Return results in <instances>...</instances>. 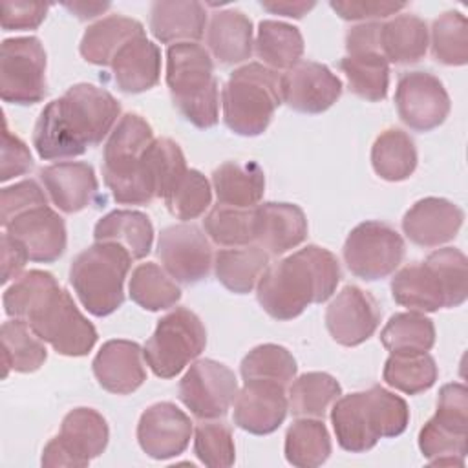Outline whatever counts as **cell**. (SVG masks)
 Wrapping results in <instances>:
<instances>
[{
    "label": "cell",
    "instance_id": "1",
    "mask_svg": "<svg viewBox=\"0 0 468 468\" xmlns=\"http://www.w3.org/2000/svg\"><path fill=\"white\" fill-rule=\"evenodd\" d=\"M121 104L104 88L80 82L53 99L40 112L33 128V146L40 159L82 155L112 133Z\"/></svg>",
    "mask_w": 468,
    "mask_h": 468
},
{
    "label": "cell",
    "instance_id": "2",
    "mask_svg": "<svg viewBox=\"0 0 468 468\" xmlns=\"http://www.w3.org/2000/svg\"><path fill=\"white\" fill-rule=\"evenodd\" d=\"M340 282L336 256L318 245H307L269 265L256 285L263 311L274 320H292L311 303L333 296Z\"/></svg>",
    "mask_w": 468,
    "mask_h": 468
},
{
    "label": "cell",
    "instance_id": "3",
    "mask_svg": "<svg viewBox=\"0 0 468 468\" xmlns=\"http://www.w3.org/2000/svg\"><path fill=\"white\" fill-rule=\"evenodd\" d=\"M331 422L340 448L362 453L382 437L404 433L410 410L402 397L375 384L366 391L338 397L331 408Z\"/></svg>",
    "mask_w": 468,
    "mask_h": 468
},
{
    "label": "cell",
    "instance_id": "4",
    "mask_svg": "<svg viewBox=\"0 0 468 468\" xmlns=\"http://www.w3.org/2000/svg\"><path fill=\"white\" fill-rule=\"evenodd\" d=\"M166 84L179 113L196 128L208 130L219 119V88L214 62L201 44L179 42L166 51Z\"/></svg>",
    "mask_w": 468,
    "mask_h": 468
},
{
    "label": "cell",
    "instance_id": "5",
    "mask_svg": "<svg viewBox=\"0 0 468 468\" xmlns=\"http://www.w3.org/2000/svg\"><path fill=\"white\" fill-rule=\"evenodd\" d=\"M280 104L282 75L260 62L234 69L221 90L223 121L243 137L263 133Z\"/></svg>",
    "mask_w": 468,
    "mask_h": 468
},
{
    "label": "cell",
    "instance_id": "6",
    "mask_svg": "<svg viewBox=\"0 0 468 468\" xmlns=\"http://www.w3.org/2000/svg\"><path fill=\"white\" fill-rule=\"evenodd\" d=\"M185 172L186 163L179 144L157 137L139 159L124 166L102 168V177L117 203L148 205L155 197H165Z\"/></svg>",
    "mask_w": 468,
    "mask_h": 468
},
{
    "label": "cell",
    "instance_id": "7",
    "mask_svg": "<svg viewBox=\"0 0 468 468\" xmlns=\"http://www.w3.org/2000/svg\"><path fill=\"white\" fill-rule=\"evenodd\" d=\"M132 260L130 252L113 241H95L73 258L69 283L88 313L101 318L122 305Z\"/></svg>",
    "mask_w": 468,
    "mask_h": 468
},
{
    "label": "cell",
    "instance_id": "8",
    "mask_svg": "<svg viewBox=\"0 0 468 468\" xmlns=\"http://www.w3.org/2000/svg\"><path fill=\"white\" fill-rule=\"evenodd\" d=\"M26 322L40 340L64 356H84L97 342L95 325L58 283L37 302Z\"/></svg>",
    "mask_w": 468,
    "mask_h": 468
},
{
    "label": "cell",
    "instance_id": "9",
    "mask_svg": "<svg viewBox=\"0 0 468 468\" xmlns=\"http://www.w3.org/2000/svg\"><path fill=\"white\" fill-rule=\"evenodd\" d=\"M468 439V391L461 382L444 384L435 415L419 431L420 453L439 466H463Z\"/></svg>",
    "mask_w": 468,
    "mask_h": 468
},
{
    "label": "cell",
    "instance_id": "10",
    "mask_svg": "<svg viewBox=\"0 0 468 468\" xmlns=\"http://www.w3.org/2000/svg\"><path fill=\"white\" fill-rule=\"evenodd\" d=\"M207 346V331L199 316L186 307L165 314L143 347V356L154 375L172 378L196 360Z\"/></svg>",
    "mask_w": 468,
    "mask_h": 468
},
{
    "label": "cell",
    "instance_id": "11",
    "mask_svg": "<svg viewBox=\"0 0 468 468\" xmlns=\"http://www.w3.org/2000/svg\"><path fill=\"white\" fill-rule=\"evenodd\" d=\"M48 93L46 51L37 37L5 38L0 49V97L29 106Z\"/></svg>",
    "mask_w": 468,
    "mask_h": 468
},
{
    "label": "cell",
    "instance_id": "12",
    "mask_svg": "<svg viewBox=\"0 0 468 468\" xmlns=\"http://www.w3.org/2000/svg\"><path fill=\"white\" fill-rule=\"evenodd\" d=\"M406 245L402 236L384 221L358 223L344 243V261L351 274L375 282L388 278L402 263Z\"/></svg>",
    "mask_w": 468,
    "mask_h": 468
},
{
    "label": "cell",
    "instance_id": "13",
    "mask_svg": "<svg viewBox=\"0 0 468 468\" xmlns=\"http://www.w3.org/2000/svg\"><path fill=\"white\" fill-rule=\"evenodd\" d=\"M106 419L93 408L71 410L60 424V431L42 452V466H88L108 444Z\"/></svg>",
    "mask_w": 468,
    "mask_h": 468
},
{
    "label": "cell",
    "instance_id": "14",
    "mask_svg": "<svg viewBox=\"0 0 468 468\" xmlns=\"http://www.w3.org/2000/svg\"><path fill=\"white\" fill-rule=\"evenodd\" d=\"M179 400L201 420L225 417L238 395V380L230 367L212 358L196 360L179 380Z\"/></svg>",
    "mask_w": 468,
    "mask_h": 468
},
{
    "label": "cell",
    "instance_id": "15",
    "mask_svg": "<svg viewBox=\"0 0 468 468\" xmlns=\"http://www.w3.org/2000/svg\"><path fill=\"white\" fill-rule=\"evenodd\" d=\"M157 256L163 269L185 285L205 280L214 265L210 241L194 223H177L163 229L157 239Z\"/></svg>",
    "mask_w": 468,
    "mask_h": 468
},
{
    "label": "cell",
    "instance_id": "16",
    "mask_svg": "<svg viewBox=\"0 0 468 468\" xmlns=\"http://www.w3.org/2000/svg\"><path fill=\"white\" fill-rule=\"evenodd\" d=\"M395 106L406 126L415 132H430L446 121L452 104L444 84L435 75L408 71L397 82Z\"/></svg>",
    "mask_w": 468,
    "mask_h": 468
},
{
    "label": "cell",
    "instance_id": "17",
    "mask_svg": "<svg viewBox=\"0 0 468 468\" xmlns=\"http://www.w3.org/2000/svg\"><path fill=\"white\" fill-rule=\"evenodd\" d=\"M380 324L377 300L356 285H346L325 309V327L331 338L346 347L366 342Z\"/></svg>",
    "mask_w": 468,
    "mask_h": 468
},
{
    "label": "cell",
    "instance_id": "18",
    "mask_svg": "<svg viewBox=\"0 0 468 468\" xmlns=\"http://www.w3.org/2000/svg\"><path fill=\"white\" fill-rule=\"evenodd\" d=\"M342 95V80L314 60H300L282 75V102L300 113H322Z\"/></svg>",
    "mask_w": 468,
    "mask_h": 468
},
{
    "label": "cell",
    "instance_id": "19",
    "mask_svg": "<svg viewBox=\"0 0 468 468\" xmlns=\"http://www.w3.org/2000/svg\"><path fill=\"white\" fill-rule=\"evenodd\" d=\"M190 417L172 402H155L148 406L137 424V441L141 450L157 461L181 455L192 437Z\"/></svg>",
    "mask_w": 468,
    "mask_h": 468
},
{
    "label": "cell",
    "instance_id": "20",
    "mask_svg": "<svg viewBox=\"0 0 468 468\" xmlns=\"http://www.w3.org/2000/svg\"><path fill=\"white\" fill-rule=\"evenodd\" d=\"M285 386L274 380H245L234 399V424L252 435H269L285 420Z\"/></svg>",
    "mask_w": 468,
    "mask_h": 468
},
{
    "label": "cell",
    "instance_id": "21",
    "mask_svg": "<svg viewBox=\"0 0 468 468\" xmlns=\"http://www.w3.org/2000/svg\"><path fill=\"white\" fill-rule=\"evenodd\" d=\"M4 229L26 247L29 261L53 263L66 250L68 236L64 219L48 205L15 216Z\"/></svg>",
    "mask_w": 468,
    "mask_h": 468
},
{
    "label": "cell",
    "instance_id": "22",
    "mask_svg": "<svg viewBox=\"0 0 468 468\" xmlns=\"http://www.w3.org/2000/svg\"><path fill=\"white\" fill-rule=\"evenodd\" d=\"M464 212L444 197L419 199L402 218L406 238L419 247H439L452 241L463 227Z\"/></svg>",
    "mask_w": 468,
    "mask_h": 468
},
{
    "label": "cell",
    "instance_id": "23",
    "mask_svg": "<svg viewBox=\"0 0 468 468\" xmlns=\"http://www.w3.org/2000/svg\"><path fill=\"white\" fill-rule=\"evenodd\" d=\"M91 369L99 386L115 395L133 393L146 380L143 349L132 340L104 342L91 362Z\"/></svg>",
    "mask_w": 468,
    "mask_h": 468
},
{
    "label": "cell",
    "instance_id": "24",
    "mask_svg": "<svg viewBox=\"0 0 468 468\" xmlns=\"http://www.w3.org/2000/svg\"><path fill=\"white\" fill-rule=\"evenodd\" d=\"M38 177L53 205L66 214L86 208L99 192L95 170L84 161H62L44 166Z\"/></svg>",
    "mask_w": 468,
    "mask_h": 468
},
{
    "label": "cell",
    "instance_id": "25",
    "mask_svg": "<svg viewBox=\"0 0 468 468\" xmlns=\"http://www.w3.org/2000/svg\"><path fill=\"white\" fill-rule=\"evenodd\" d=\"M256 241L269 254H283L307 236V218L294 203L267 201L254 207Z\"/></svg>",
    "mask_w": 468,
    "mask_h": 468
},
{
    "label": "cell",
    "instance_id": "26",
    "mask_svg": "<svg viewBox=\"0 0 468 468\" xmlns=\"http://www.w3.org/2000/svg\"><path fill=\"white\" fill-rule=\"evenodd\" d=\"M113 80L124 93H143L159 82L161 49L146 35L132 38L112 60Z\"/></svg>",
    "mask_w": 468,
    "mask_h": 468
},
{
    "label": "cell",
    "instance_id": "27",
    "mask_svg": "<svg viewBox=\"0 0 468 468\" xmlns=\"http://www.w3.org/2000/svg\"><path fill=\"white\" fill-rule=\"evenodd\" d=\"M207 27V9L196 0L152 2L150 31L161 44L197 42Z\"/></svg>",
    "mask_w": 468,
    "mask_h": 468
},
{
    "label": "cell",
    "instance_id": "28",
    "mask_svg": "<svg viewBox=\"0 0 468 468\" xmlns=\"http://www.w3.org/2000/svg\"><path fill=\"white\" fill-rule=\"evenodd\" d=\"M208 53L223 66L239 64L252 55V22L238 9L212 15L207 26Z\"/></svg>",
    "mask_w": 468,
    "mask_h": 468
},
{
    "label": "cell",
    "instance_id": "29",
    "mask_svg": "<svg viewBox=\"0 0 468 468\" xmlns=\"http://www.w3.org/2000/svg\"><path fill=\"white\" fill-rule=\"evenodd\" d=\"M393 300L419 313H433L448 307L444 285L428 261H417L402 267L391 278Z\"/></svg>",
    "mask_w": 468,
    "mask_h": 468
},
{
    "label": "cell",
    "instance_id": "30",
    "mask_svg": "<svg viewBox=\"0 0 468 468\" xmlns=\"http://www.w3.org/2000/svg\"><path fill=\"white\" fill-rule=\"evenodd\" d=\"M212 188L219 205L254 208L265 192V174L254 161H227L212 172Z\"/></svg>",
    "mask_w": 468,
    "mask_h": 468
},
{
    "label": "cell",
    "instance_id": "31",
    "mask_svg": "<svg viewBox=\"0 0 468 468\" xmlns=\"http://www.w3.org/2000/svg\"><path fill=\"white\" fill-rule=\"evenodd\" d=\"M141 35H144V27L139 20L122 15H110L84 31L79 49L86 62L95 66H112L119 49Z\"/></svg>",
    "mask_w": 468,
    "mask_h": 468
},
{
    "label": "cell",
    "instance_id": "32",
    "mask_svg": "<svg viewBox=\"0 0 468 468\" xmlns=\"http://www.w3.org/2000/svg\"><path fill=\"white\" fill-rule=\"evenodd\" d=\"M428 44V26L415 15H397L380 24L378 48L388 62L415 64L426 55Z\"/></svg>",
    "mask_w": 468,
    "mask_h": 468
},
{
    "label": "cell",
    "instance_id": "33",
    "mask_svg": "<svg viewBox=\"0 0 468 468\" xmlns=\"http://www.w3.org/2000/svg\"><path fill=\"white\" fill-rule=\"evenodd\" d=\"M269 267V252L260 245L229 247L214 256V271L218 282L236 294L250 292L265 269Z\"/></svg>",
    "mask_w": 468,
    "mask_h": 468
},
{
    "label": "cell",
    "instance_id": "34",
    "mask_svg": "<svg viewBox=\"0 0 468 468\" xmlns=\"http://www.w3.org/2000/svg\"><path fill=\"white\" fill-rule=\"evenodd\" d=\"M93 238L95 241L119 243L133 260H141L152 250L154 227L148 216L139 210H112L97 221Z\"/></svg>",
    "mask_w": 468,
    "mask_h": 468
},
{
    "label": "cell",
    "instance_id": "35",
    "mask_svg": "<svg viewBox=\"0 0 468 468\" xmlns=\"http://www.w3.org/2000/svg\"><path fill=\"white\" fill-rule=\"evenodd\" d=\"M256 55L263 66L278 71L289 69L303 55V37L298 27L280 20H261L256 35Z\"/></svg>",
    "mask_w": 468,
    "mask_h": 468
},
{
    "label": "cell",
    "instance_id": "36",
    "mask_svg": "<svg viewBox=\"0 0 468 468\" xmlns=\"http://www.w3.org/2000/svg\"><path fill=\"white\" fill-rule=\"evenodd\" d=\"M0 338L4 377H7L9 369L18 373H33L48 358L44 340H40L29 324L22 318L4 322Z\"/></svg>",
    "mask_w": 468,
    "mask_h": 468
},
{
    "label": "cell",
    "instance_id": "37",
    "mask_svg": "<svg viewBox=\"0 0 468 468\" xmlns=\"http://www.w3.org/2000/svg\"><path fill=\"white\" fill-rule=\"evenodd\" d=\"M331 455V437L322 419L300 417L285 433V459L296 468L322 466Z\"/></svg>",
    "mask_w": 468,
    "mask_h": 468
},
{
    "label": "cell",
    "instance_id": "38",
    "mask_svg": "<svg viewBox=\"0 0 468 468\" xmlns=\"http://www.w3.org/2000/svg\"><path fill=\"white\" fill-rule=\"evenodd\" d=\"M340 69L347 79L349 91L356 97L378 102L389 88V62L378 51L349 53L340 60Z\"/></svg>",
    "mask_w": 468,
    "mask_h": 468
},
{
    "label": "cell",
    "instance_id": "39",
    "mask_svg": "<svg viewBox=\"0 0 468 468\" xmlns=\"http://www.w3.org/2000/svg\"><path fill=\"white\" fill-rule=\"evenodd\" d=\"M371 165L375 174L386 181L397 183L408 179L417 168L413 139L399 128H388L373 143Z\"/></svg>",
    "mask_w": 468,
    "mask_h": 468
},
{
    "label": "cell",
    "instance_id": "40",
    "mask_svg": "<svg viewBox=\"0 0 468 468\" xmlns=\"http://www.w3.org/2000/svg\"><path fill=\"white\" fill-rule=\"evenodd\" d=\"M380 342L391 355L428 353L435 344L433 320L419 311L397 313L380 331Z\"/></svg>",
    "mask_w": 468,
    "mask_h": 468
},
{
    "label": "cell",
    "instance_id": "41",
    "mask_svg": "<svg viewBox=\"0 0 468 468\" xmlns=\"http://www.w3.org/2000/svg\"><path fill=\"white\" fill-rule=\"evenodd\" d=\"M340 395L342 388L335 377L324 371H309L291 382L287 400L292 415L324 419Z\"/></svg>",
    "mask_w": 468,
    "mask_h": 468
},
{
    "label": "cell",
    "instance_id": "42",
    "mask_svg": "<svg viewBox=\"0 0 468 468\" xmlns=\"http://www.w3.org/2000/svg\"><path fill=\"white\" fill-rule=\"evenodd\" d=\"M152 141V126L139 113H124L104 144L102 168H117L139 159Z\"/></svg>",
    "mask_w": 468,
    "mask_h": 468
},
{
    "label": "cell",
    "instance_id": "43",
    "mask_svg": "<svg viewBox=\"0 0 468 468\" xmlns=\"http://www.w3.org/2000/svg\"><path fill=\"white\" fill-rule=\"evenodd\" d=\"M128 292L130 298L146 311L170 309L181 298V289L176 280L154 261L141 263L133 269Z\"/></svg>",
    "mask_w": 468,
    "mask_h": 468
},
{
    "label": "cell",
    "instance_id": "44",
    "mask_svg": "<svg viewBox=\"0 0 468 468\" xmlns=\"http://www.w3.org/2000/svg\"><path fill=\"white\" fill-rule=\"evenodd\" d=\"M437 377V364L428 353L389 355L382 371L384 382L406 395H417L430 389Z\"/></svg>",
    "mask_w": 468,
    "mask_h": 468
},
{
    "label": "cell",
    "instance_id": "45",
    "mask_svg": "<svg viewBox=\"0 0 468 468\" xmlns=\"http://www.w3.org/2000/svg\"><path fill=\"white\" fill-rule=\"evenodd\" d=\"M207 236L221 247H245L256 241L254 208L216 205L203 219Z\"/></svg>",
    "mask_w": 468,
    "mask_h": 468
},
{
    "label": "cell",
    "instance_id": "46",
    "mask_svg": "<svg viewBox=\"0 0 468 468\" xmlns=\"http://www.w3.org/2000/svg\"><path fill=\"white\" fill-rule=\"evenodd\" d=\"M431 55L444 66L468 62V22L461 11H446L431 24Z\"/></svg>",
    "mask_w": 468,
    "mask_h": 468
},
{
    "label": "cell",
    "instance_id": "47",
    "mask_svg": "<svg viewBox=\"0 0 468 468\" xmlns=\"http://www.w3.org/2000/svg\"><path fill=\"white\" fill-rule=\"evenodd\" d=\"M239 369L243 380H274L287 386L296 377V360L283 346L261 344L243 356Z\"/></svg>",
    "mask_w": 468,
    "mask_h": 468
},
{
    "label": "cell",
    "instance_id": "48",
    "mask_svg": "<svg viewBox=\"0 0 468 468\" xmlns=\"http://www.w3.org/2000/svg\"><path fill=\"white\" fill-rule=\"evenodd\" d=\"M163 201L174 218L190 221L199 218L210 207L212 188L208 179L199 170L186 168Z\"/></svg>",
    "mask_w": 468,
    "mask_h": 468
},
{
    "label": "cell",
    "instance_id": "49",
    "mask_svg": "<svg viewBox=\"0 0 468 468\" xmlns=\"http://www.w3.org/2000/svg\"><path fill=\"white\" fill-rule=\"evenodd\" d=\"M58 282L51 272L33 269L18 276L4 292V311L11 318L26 320L37 302Z\"/></svg>",
    "mask_w": 468,
    "mask_h": 468
},
{
    "label": "cell",
    "instance_id": "50",
    "mask_svg": "<svg viewBox=\"0 0 468 468\" xmlns=\"http://www.w3.org/2000/svg\"><path fill=\"white\" fill-rule=\"evenodd\" d=\"M194 453L210 468L234 464L236 448L232 431L225 422H201L194 430Z\"/></svg>",
    "mask_w": 468,
    "mask_h": 468
},
{
    "label": "cell",
    "instance_id": "51",
    "mask_svg": "<svg viewBox=\"0 0 468 468\" xmlns=\"http://www.w3.org/2000/svg\"><path fill=\"white\" fill-rule=\"evenodd\" d=\"M424 261H428L439 274L444 285L448 307H459L464 303L468 294V261L464 252L455 247H444L433 250Z\"/></svg>",
    "mask_w": 468,
    "mask_h": 468
},
{
    "label": "cell",
    "instance_id": "52",
    "mask_svg": "<svg viewBox=\"0 0 468 468\" xmlns=\"http://www.w3.org/2000/svg\"><path fill=\"white\" fill-rule=\"evenodd\" d=\"M40 205H48V196L33 179H24L13 186L2 188V196H0L2 225L5 227L15 216Z\"/></svg>",
    "mask_w": 468,
    "mask_h": 468
},
{
    "label": "cell",
    "instance_id": "53",
    "mask_svg": "<svg viewBox=\"0 0 468 468\" xmlns=\"http://www.w3.org/2000/svg\"><path fill=\"white\" fill-rule=\"evenodd\" d=\"M49 5L37 2H2L0 4V24L4 31H26L37 29L46 15Z\"/></svg>",
    "mask_w": 468,
    "mask_h": 468
},
{
    "label": "cell",
    "instance_id": "54",
    "mask_svg": "<svg viewBox=\"0 0 468 468\" xmlns=\"http://www.w3.org/2000/svg\"><path fill=\"white\" fill-rule=\"evenodd\" d=\"M33 168V157L26 143L9 132L7 121L4 119L2 130V170L0 179L5 183L16 176H24Z\"/></svg>",
    "mask_w": 468,
    "mask_h": 468
},
{
    "label": "cell",
    "instance_id": "55",
    "mask_svg": "<svg viewBox=\"0 0 468 468\" xmlns=\"http://www.w3.org/2000/svg\"><path fill=\"white\" fill-rule=\"evenodd\" d=\"M331 9L344 20H377L388 18L402 11L408 4L404 2H349V0H336L329 4Z\"/></svg>",
    "mask_w": 468,
    "mask_h": 468
},
{
    "label": "cell",
    "instance_id": "56",
    "mask_svg": "<svg viewBox=\"0 0 468 468\" xmlns=\"http://www.w3.org/2000/svg\"><path fill=\"white\" fill-rule=\"evenodd\" d=\"M29 260L26 247L11 234H2V283H7L22 272Z\"/></svg>",
    "mask_w": 468,
    "mask_h": 468
},
{
    "label": "cell",
    "instance_id": "57",
    "mask_svg": "<svg viewBox=\"0 0 468 468\" xmlns=\"http://www.w3.org/2000/svg\"><path fill=\"white\" fill-rule=\"evenodd\" d=\"M260 5L272 13V15H282L289 18H302L307 15L313 7L314 2H287V0H274V2H260Z\"/></svg>",
    "mask_w": 468,
    "mask_h": 468
},
{
    "label": "cell",
    "instance_id": "58",
    "mask_svg": "<svg viewBox=\"0 0 468 468\" xmlns=\"http://www.w3.org/2000/svg\"><path fill=\"white\" fill-rule=\"evenodd\" d=\"M64 7L68 9V11H71L77 18H80V20H88V18H95V16H99L101 13H104L108 7H110V4H91V2H73V4H64Z\"/></svg>",
    "mask_w": 468,
    "mask_h": 468
}]
</instances>
